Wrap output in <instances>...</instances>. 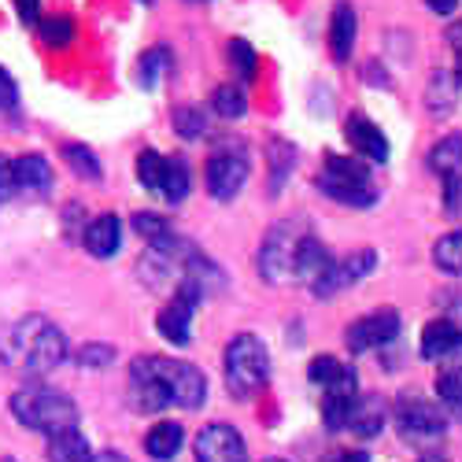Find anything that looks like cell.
I'll use <instances>...</instances> for the list:
<instances>
[{
	"label": "cell",
	"instance_id": "obj_1",
	"mask_svg": "<svg viewBox=\"0 0 462 462\" xmlns=\"http://www.w3.org/2000/svg\"><path fill=\"white\" fill-rule=\"evenodd\" d=\"M67 359V337L45 315H23L0 329V363L23 377H45Z\"/></svg>",
	"mask_w": 462,
	"mask_h": 462
},
{
	"label": "cell",
	"instance_id": "obj_2",
	"mask_svg": "<svg viewBox=\"0 0 462 462\" xmlns=\"http://www.w3.org/2000/svg\"><path fill=\"white\" fill-rule=\"evenodd\" d=\"M8 407L19 426L42 433L45 440L67 430H79V407H74V400L60 389H49V384H26V389H19L8 400Z\"/></svg>",
	"mask_w": 462,
	"mask_h": 462
},
{
	"label": "cell",
	"instance_id": "obj_3",
	"mask_svg": "<svg viewBox=\"0 0 462 462\" xmlns=\"http://www.w3.org/2000/svg\"><path fill=\"white\" fill-rule=\"evenodd\" d=\"M226 389L234 400H252L271 381V352L255 333H237L226 344Z\"/></svg>",
	"mask_w": 462,
	"mask_h": 462
},
{
	"label": "cell",
	"instance_id": "obj_4",
	"mask_svg": "<svg viewBox=\"0 0 462 462\" xmlns=\"http://www.w3.org/2000/svg\"><path fill=\"white\" fill-rule=\"evenodd\" d=\"M319 192L344 208H374L377 204V185L370 178V163L359 156H337L329 152L322 174H319Z\"/></svg>",
	"mask_w": 462,
	"mask_h": 462
},
{
	"label": "cell",
	"instance_id": "obj_5",
	"mask_svg": "<svg viewBox=\"0 0 462 462\" xmlns=\"http://www.w3.org/2000/svg\"><path fill=\"white\" fill-rule=\"evenodd\" d=\"M303 237H307V229L296 218L274 222L271 229H266V237L259 245V259H255L266 285H282V282L296 278V255H300Z\"/></svg>",
	"mask_w": 462,
	"mask_h": 462
},
{
	"label": "cell",
	"instance_id": "obj_6",
	"mask_svg": "<svg viewBox=\"0 0 462 462\" xmlns=\"http://www.w3.org/2000/svg\"><path fill=\"white\" fill-rule=\"evenodd\" d=\"M248 171H252V160H248V148L241 141H222L211 156H208V167H204V181H208V192L215 200H234L237 192L245 189L248 181Z\"/></svg>",
	"mask_w": 462,
	"mask_h": 462
},
{
	"label": "cell",
	"instance_id": "obj_7",
	"mask_svg": "<svg viewBox=\"0 0 462 462\" xmlns=\"http://www.w3.org/2000/svg\"><path fill=\"white\" fill-rule=\"evenodd\" d=\"M152 374L160 377V384L171 396V407H185V411H197L204 407L208 400V377L192 366V363H181V359H171V356H144Z\"/></svg>",
	"mask_w": 462,
	"mask_h": 462
},
{
	"label": "cell",
	"instance_id": "obj_8",
	"mask_svg": "<svg viewBox=\"0 0 462 462\" xmlns=\"http://www.w3.org/2000/svg\"><path fill=\"white\" fill-rule=\"evenodd\" d=\"M396 430L403 440L411 444H430V440H440L444 430H448V414L440 403L426 400V396H400L396 400Z\"/></svg>",
	"mask_w": 462,
	"mask_h": 462
},
{
	"label": "cell",
	"instance_id": "obj_9",
	"mask_svg": "<svg viewBox=\"0 0 462 462\" xmlns=\"http://www.w3.org/2000/svg\"><path fill=\"white\" fill-rule=\"evenodd\" d=\"M204 300V289L197 282H181L171 296V303L156 315V329L171 340V344H189L192 337V315H197V303Z\"/></svg>",
	"mask_w": 462,
	"mask_h": 462
},
{
	"label": "cell",
	"instance_id": "obj_10",
	"mask_svg": "<svg viewBox=\"0 0 462 462\" xmlns=\"http://www.w3.org/2000/svg\"><path fill=\"white\" fill-rule=\"evenodd\" d=\"M421 359L440 363V374H462V329L451 319H433L421 329Z\"/></svg>",
	"mask_w": 462,
	"mask_h": 462
},
{
	"label": "cell",
	"instance_id": "obj_11",
	"mask_svg": "<svg viewBox=\"0 0 462 462\" xmlns=\"http://www.w3.org/2000/svg\"><path fill=\"white\" fill-rule=\"evenodd\" d=\"M403 329V319L400 311L393 307H381V311H370L363 319H356L348 326V348L359 356V352H374V348H384V344H393Z\"/></svg>",
	"mask_w": 462,
	"mask_h": 462
},
{
	"label": "cell",
	"instance_id": "obj_12",
	"mask_svg": "<svg viewBox=\"0 0 462 462\" xmlns=\"http://www.w3.org/2000/svg\"><path fill=\"white\" fill-rule=\"evenodd\" d=\"M192 455L197 462H248V448L245 437L229 426V421H211L197 433V444H192Z\"/></svg>",
	"mask_w": 462,
	"mask_h": 462
},
{
	"label": "cell",
	"instance_id": "obj_13",
	"mask_svg": "<svg viewBox=\"0 0 462 462\" xmlns=\"http://www.w3.org/2000/svg\"><path fill=\"white\" fill-rule=\"evenodd\" d=\"M126 400H130V407H134L137 414H160V411L171 407L167 389L160 384V377L152 374V366H148L144 356H137V359L130 363V389H126Z\"/></svg>",
	"mask_w": 462,
	"mask_h": 462
},
{
	"label": "cell",
	"instance_id": "obj_14",
	"mask_svg": "<svg viewBox=\"0 0 462 462\" xmlns=\"http://www.w3.org/2000/svg\"><path fill=\"white\" fill-rule=\"evenodd\" d=\"M344 137L356 148V156L366 163H384L389 160V137L381 134V126L374 119H366L363 111H352L348 123H344Z\"/></svg>",
	"mask_w": 462,
	"mask_h": 462
},
{
	"label": "cell",
	"instance_id": "obj_15",
	"mask_svg": "<svg viewBox=\"0 0 462 462\" xmlns=\"http://www.w3.org/2000/svg\"><path fill=\"white\" fill-rule=\"evenodd\" d=\"M333 266H337V259L326 252V245L315 234H307L300 245V255H296V282L311 285V292H319L322 282L333 274Z\"/></svg>",
	"mask_w": 462,
	"mask_h": 462
},
{
	"label": "cell",
	"instance_id": "obj_16",
	"mask_svg": "<svg viewBox=\"0 0 462 462\" xmlns=\"http://www.w3.org/2000/svg\"><path fill=\"white\" fill-rule=\"evenodd\" d=\"M374 266H377V252H374V248H359V252H352V255L337 259L333 274L322 282V289H319L315 296L326 300V296H333V292H340V289H348V285L363 282L366 274H374Z\"/></svg>",
	"mask_w": 462,
	"mask_h": 462
},
{
	"label": "cell",
	"instance_id": "obj_17",
	"mask_svg": "<svg viewBox=\"0 0 462 462\" xmlns=\"http://www.w3.org/2000/svg\"><path fill=\"white\" fill-rule=\"evenodd\" d=\"M82 245H86V252L93 259H111L123 245V218L111 215V211L89 218L86 229H82Z\"/></svg>",
	"mask_w": 462,
	"mask_h": 462
},
{
	"label": "cell",
	"instance_id": "obj_18",
	"mask_svg": "<svg viewBox=\"0 0 462 462\" xmlns=\"http://www.w3.org/2000/svg\"><path fill=\"white\" fill-rule=\"evenodd\" d=\"M15 181H19V192L23 197H37L45 200L52 192V167L45 156H37V152H26V156L15 160Z\"/></svg>",
	"mask_w": 462,
	"mask_h": 462
},
{
	"label": "cell",
	"instance_id": "obj_19",
	"mask_svg": "<svg viewBox=\"0 0 462 462\" xmlns=\"http://www.w3.org/2000/svg\"><path fill=\"white\" fill-rule=\"evenodd\" d=\"M356 49V8L348 0H340L329 15V52L337 63H344Z\"/></svg>",
	"mask_w": 462,
	"mask_h": 462
},
{
	"label": "cell",
	"instance_id": "obj_20",
	"mask_svg": "<svg viewBox=\"0 0 462 462\" xmlns=\"http://www.w3.org/2000/svg\"><path fill=\"white\" fill-rule=\"evenodd\" d=\"M307 377H311V384H319L322 393H329V389H344V384H359L356 370H352L348 363L333 359V356H315L311 366H307Z\"/></svg>",
	"mask_w": 462,
	"mask_h": 462
},
{
	"label": "cell",
	"instance_id": "obj_21",
	"mask_svg": "<svg viewBox=\"0 0 462 462\" xmlns=\"http://www.w3.org/2000/svg\"><path fill=\"white\" fill-rule=\"evenodd\" d=\"M171 67H174V56H171L167 45H156V49L141 52V60H137V86L141 89H160L163 79L171 74Z\"/></svg>",
	"mask_w": 462,
	"mask_h": 462
},
{
	"label": "cell",
	"instance_id": "obj_22",
	"mask_svg": "<svg viewBox=\"0 0 462 462\" xmlns=\"http://www.w3.org/2000/svg\"><path fill=\"white\" fill-rule=\"evenodd\" d=\"M181 444H185V433H181L178 421H156L144 437V451L152 458H160V462H171L181 451Z\"/></svg>",
	"mask_w": 462,
	"mask_h": 462
},
{
	"label": "cell",
	"instance_id": "obj_23",
	"mask_svg": "<svg viewBox=\"0 0 462 462\" xmlns=\"http://www.w3.org/2000/svg\"><path fill=\"white\" fill-rule=\"evenodd\" d=\"M384 403H381V396H359V403H356V414H352V421H348V430L356 433V437H363V440H370V437H377L381 430H384Z\"/></svg>",
	"mask_w": 462,
	"mask_h": 462
},
{
	"label": "cell",
	"instance_id": "obj_24",
	"mask_svg": "<svg viewBox=\"0 0 462 462\" xmlns=\"http://www.w3.org/2000/svg\"><path fill=\"white\" fill-rule=\"evenodd\" d=\"M45 455H49V462H97L89 440H86L79 430H67V433L52 437Z\"/></svg>",
	"mask_w": 462,
	"mask_h": 462
},
{
	"label": "cell",
	"instance_id": "obj_25",
	"mask_svg": "<svg viewBox=\"0 0 462 462\" xmlns=\"http://www.w3.org/2000/svg\"><path fill=\"white\" fill-rule=\"evenodd\" d=\"M430 171H437L440 178L462 174V134L440 137V141L430 148Z\"/></svg>",
	"mask_w": 462,
	"mask_h": 462
},
{
	"label": "cell",
	"instance_id": "obj_26",
	"mask_svg": "<svg viewBox=\"0 0 462 462\" xmlns=\"http://www.w3.org/2000/svg\"><path fill=\"white\" fill-rule=\"evenodd\" d=\"M266 160H271V197H278L292 174V167H296V148L289 141L274 137L271 148H266Z\"/></svg>",
	"mask_w": 462,
	"mask_h": 462
},
{
	"label": "cell",
	"instance_id": "obj_27",
	"mask_svg": "<svg viewBox=\"0 0 462 462\" xmlns=\"http://www.w3.org/2000/svg\"><path fill=\"white\" fill-rule=\"evenodd\" d=\"M156 197H163L167 204H181L189 197V163L181 156H167V171H163Z\"/></svg>",
	"mask_w": 462,
	"mask_h": 462
},
{
	"label": "cell",
	"instance_id": "obj_28",
	"mask_svg": "<svg viewBox=\"0 0 462 462\" xmlns=\"http://www.w3.org/2000/svg\"><path fill=\"white\" fill-rule=\"evenodd\" d=\"M63 160H67V167H70L74 174L86 178V181H97V178L104 174L97 152H93L89 144H82V141H67V144H63Z\"/></svg>",
	"mask_w": 462,
	"mask_h": 462
},
{
	"label": "cell",
	"instance_id": "obj_29",
	"mask_svg": "<svg viewBox=\"0 0 462 462\" xmlns=\"http://www.w3.org/2000/svg\"><path fill=\"white\" fill-rule=\"evenodd\" d=\"M455 100H458V79H455V74H448V70L433 74V79H430V89H426V104H430V111L448 115V111L455 107Z\"/></svg>",
	"mask_w": 462,
	"mask_h": 462
},
{
	"label": "cell",
	"instance_id": "obj_30",
	"mask_svg": "<svg viewBox=\"0 0 462 462\" xmlns=\"http://www.w3.org/2000/svg\"><path fill=\"white\" fill-rule=\"evenodd\" d=\"M433 263L440 266L444 274L462 278V226L451 229V234H444V237L437 241V248H433Z\"/></svg>",
	"mask_w": 462,
	"mask_h": 462
},
{
	"label": "cell",
	"instance_id": "obj_31",
	"mask_svg": "<svg viewBox=\"0 0 462 462\" xmlns=\"http://www.w3.org/2000/svg\"><path fill=\"white\" fill-rule=\"evenodd\" d=\"M174 134L185 137V141H200L208 134V115L192 104H181L174 107Z\"/></svg>",
	"mask_w": 462,
	"mask_h": 462
},
{
	"label": "cell",
	"instance_id": "obj_32",
	"mask_svg": "<svg viewBox=\"0 0 462 462\" xmlns=\"http://www.w3.org/2000/svg\"><path fill=\"white\" fill-rule=\"evenodd\" d=\"M163 171H167V156L156 148H144L137 156V181L148 189V192H160V181H163Z\"/></svg>",
	"mask_w": 462,
	"mask_h": 462
},
{
	"label": "cell",
	"instance_id": "obj_33",
	"mask_svg": "<svg viewBox=\"0 0 462 462\" xmlns=\"http://www.w3.org/2000/svg\"><path fill=\"white\" fill-rule=\"evenodd\" d=\"M211 107H215V115H222V119H241L248 111V97L241 86H218L211 93Z\"/></svg>",
	"mask_w": 462,
	"mask_h": 462
},
{
	"label": "cell",
	"instance_id": "obj_34",
	"mask_svg": "<svg viewBox=\"0 0 462 462\" xmlns=\"http://www.w3.org/2000/svg\"><path fill=\"white\" fill-rule=\"evenodd\" d=\"M226 56H229V67H234L245 82H252L255 74H259V52L245 42V37H234V42H229V49H226Z\"/></svg>",
	"mask_w": 462,
	"mask_h": 462
},
{
	"label": "cell",
	"instance_id": "obj_35",
	"mask_svg": "<svg viewBox=\"0 0 462 462\" xmlns=\"http://www.w3.org/2000/svg\"><path fill=\"white\" fill-rule=\"evenodd\" d=\"M37 33H42V42L49 49H67L74 42V23L67 15H49V19L37 23Z\"/></svg>",
	"mask_w": 462,
	"mask_h": 462
},
{
	"label": "cell",
	"instance_id": "obj_36",
	"mask_svg": "<svg viewBox=\"0 0 462 462\" xmlns=\"http://www.w3.org/2000/svg\"><path fill=\"white\" fill-rule=\"evenodd\" d=\"M134 229H137V234H141L148 245H160V241L174 237V234H171V222L160 218V215H152V211H137V215H134Z\"/></svg>",
	"mask_w": 462,
	"mask_h": 462
},
{
	"label": "cell",
	"instance_id": "obj_37",
	"mask_svg": "<svg viewBox=\"0 0 462 462\" xmlns=\"http://www.w3.org/2000/svg\"><path fill=\"white\" fill-rule=\"evenodd\" d=\"M437 393H440V400L462 418V374H440V377H437Z\"/></svg>",
	"mask_w": 462,
	"mask_h": 462
},
{
	"label": "cell",
	"instance_id": "obj_38",
	"mask_svg": "<svg viewBox=\"0 0 462 462\" xmlns=\"http://www.w3.org/2000/svg\"><path fill=\"white\" fill-rule=\"evenodd\" d=\"M111 359H115V348H107V344H86V348L79 352V363L86 370H104Z\"/></svg>",
	"mask_w": 462,
	"mask_h": 462
},
{
	"label": "cell",
	"instance_id": "obj_39",
	"mask_svg": "<svg viewBox=\"0 0 462 462\" xmlns=\"http://www.w3.org/2000/svg\"><path fill=\"white\" fill-rule=\"evenodd\" d=\"M444 211H448L451 218L462 215V174L444 178Z\"/></svg>",
	"mask_w": 462,
	"mask_h": 462
},
{
	"label": "cell",
	"instance_id": "obj_40",
	"mask_svg": "<svg viewBox=\"0 0 462 462\" xmlns=\"http://www.w3.org/2000/svg\"><path fill=\"white\" fill-rule=\"evenodd\" d=\"M19 192V181H15V160H8L5 152H0V204L12 200Z\"/></svg>",
	"mask_w": 462,
	"mask_h": 462
},
{
	"label": "cell",
	"instance_id": "obj_41",
	"mask_svg": "<svg viewBox=\"0 0 462 462\" xmlns=\"http://www.w3.org/2000/svg\"><path fill=\"white\" fill-rule=\"evenodd\" d=\"M19 104V86L8 74V67H0V111H12Z\"/></svg>",
	"mask_w": 462,
	"mask_h": 462
},
{
	"label": "cell",
	"instance_id": "obj_42",
	"mask_svg": "<svg viewBox=\"0 0 462 462\" xmlns=\"http://www.w3.org/2000/svg\"><path fill=\"white\" fill-rule=\"evenodd\" d=\"M15 12H19V19H23L26 26L42 23V0H15Z\"/></svg>",
	"mask_w": 462,
	"mask_h": 462
},
{
	"label": "cell",
	"instance_id": "obj_43",
	"mask_svg": "<svg viewBox=\"0 0 462 462\" xmlns=\"http://www.w3.org/2000/svg\"><path fill=\"white\" fill-rule=\"evenodd\" d=\"M326 462H370V455H366V451H337V455H329Z\"/></svg>",
	"mask_w": 462,
	"mask_h": 462
},
{
	"label": "cell",
	"instance_id": "obj_44",
	"mask_svg": "<svg viewBox=\"0 0 462 462\" xmlns=\"http://www.w3.org/2000/svg\"><path fill=\"white\" fill-rule=\"evenodd\" d=\"M455 5H458V0H426V8H430V12H437V15H451V12H455Z\"/></svg>",
	"mask_w": 462,
	"mask_h": 462
},
{
	"label": "cell",
	"instance_id": "obj_45",
	"mask_svg": "<svg viewBox=\"0 0 462 462\" xmlns=\"http://www.w3.org/2000/svg\"><path fill=\"white\" fill-rule=\"evenodd\" d=\"M448 45H451V49L458 52V60H462V19H458V23L448 30Z\"/></svg>",
	"mask_w": 462,
	"mask_h": 462
},
{
	"label": "cell",
	"instance_id": "obj_46",
	"mask_svg": "<svg viewBox=\"0 0 462 462\" xmlns=\"http://www.w3.org/2000/svg\"><path fill=\"white\" fill-rule=\"evenodd\" d=\"M97 462H126V458H123L119 451H100V455H97Z\"/></svg>",
	"mask_w": 462,
	"mask_h": 462
},
{
	"label": "cell",
	"instance_id": "obj_47",
	"mask_svg": "<svg viewBox=\"0 0 462 462\" xmlns=\"http://www.w3.org/2000/svg\"><path fill=\"white\" fill-rule=\"evenodd\" d=\"M455 79H458V82H462V60H458V70H455Z\"/></svg>",
	"mask_w": 462,
	"mask_h": 462
},
{
	"label": "cell",
	"instance_id": "obj_48",
	"mask_svg": "<svg viewBox=\"0 0 462 462\" xmlns=\"http://www.w3.org/2000/svg\"><path fill=\"white\" fill-rule=\"evenodd\" d=\"M266 462H282V458H266Z\"/></svg>",
	"mask_w": 462,
	"mask_h": 462
},
{
	"label": "cell",
	"instance_id": "obj_49",
	"mask_svg": "<svg viewBox=\"0 0 462 462\" xmlns=\"http://www.w3.org/2000/svg\"><path fill=\"white\" fill-rule=\"evenodd\" d=\"M141 5H152V0H141Z\"/></svg>",
	"mask_w": 462,
	"mask_h": 462
},
{
	"label": "cell",
	"instance_id": "obj_50",
	"mask_svg": "<svg viewBox=\"0 0 462 462\" xmlns=\"http://www.w3.org/2000/svg\"><path fill=\"white\" fill-rule=\"evenodd\" d=\"M5 462H15V458H5Z\"/></svg>",
	"mask_w": 462,
	"mask_h": 462
}]
</instances>
